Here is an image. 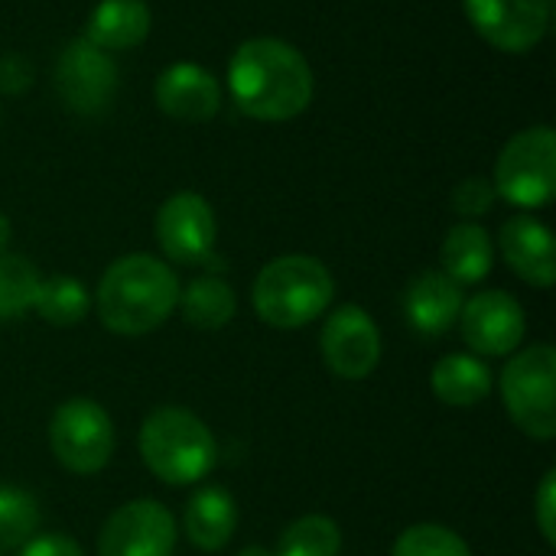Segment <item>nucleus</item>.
<instances>
[{
    "label": "nucleus",
    "mask_w": 556,
    "mask_h": 556,
    "mask_svg": "<svg viewBox=\"0 0 556 556\" xmlns=\"http://www.w3.org/2000/svg\"><path fill=\"white\" fill-rule=\"evenodd\" d=\"M235 104L254 121H290L313 101V68L303 52L283 39L257 36L238 46L228 62Z\"/></svg>",
    "instance_id": "obj_1"
},
{
    "label": "nucleus",
    "mask_w": 556,
    "mask_h": 556,
    "mask_svg": "<svg viewBox=\"0 0 556 556\" xmlns=\"http://www.w3.org/2000/svg\"><path fill=\"white\" fill-rule=\"evenodd\" d=\"M179 303V277L153 254L114 261L94 293L98 319L114 336H147L160 329Z\"/></svg>",
    "instance_id": "obj_2"
},
{
    "label": "nucleus",
    "mask_w": 556,
    "mask_h": 556,
    "mask_svg": "<svg viewBox=\"0 0 556 556\" xmlns=\"http://www.w3.org/2000/svg\"><path fill=\"white\" fill-rule=\"evenodd\" d=\"M336 296L332 274L309 254L270 261L254 280V309L274 329H303L319 319Z\"/></svg>",
    "instance_id": "obj_3"
},
{
    "label": "nucleus",
    "mask_w": 556,
    "mask_h": 556,
    "mask_svg": "<svg viewBox=\"0 0 556 556\" xmlns=\"http://www.w3.org/2000/svg\"><path fill=\"white\" fill-rule=\"evenodd\" d=\"M140 456L166 485H195L218 463L212 430L182 407H160L140 427Z\"/></svg>",
    "instance_id": "obj_4"
},
{
    "label": "nucleus",
    "mask_w": 556,
    "mask_h": 556,
    "mask_svg": "<svg viewBox=\"0 0 556 556\" xmlns=\"http://www.w3.org/2000/svg\"><path fill=\"white\" fill-rule=\"evenodd\" d=\"M502 401L508 417L531 440L556 437V352L541 342L518 352L502 375Z\"/></svg>",
    "instance_id": "obj_5"
},
{
    "label": "nucleus",
    "mask_w": 556,
    "mask_h": 556,
    "mask_svg": "<svg viewBox=\"0 0 556 556\" xmlns=\"http://www.w3.org/2000/svg\"><path fill=\"white\" fill-rule=\"evenodd\" d=\"M495 195L518 208H544L556 192V134L541 124L515 134L495 163Z\"/></svg>",
    "instance_id": "obj_6"
},
{
    "label": "nucleus",
    "mask_w": 556,
    "mask_h": 556,
    "mask_svg": "<svg viewBox=\"0 0 556 556\" xmlns=\"http://www.w3.org/2000/svg\"><path fill=\"white\" fill-rule=\"evenodd\" d=\"M49 446L65 472L94 476L114 456V424L98 401L68 397L49 420Z\"/></svg>",
    "instance_id": "obj_7"
},
{
    "label": "nucleus",
    "mask_w": 556,
    "mask_h": 556,
    "mask_svg": "<svg viewBox=\"0 0 556 556\" xmlns=\"http://www.w3.org/2000/svg\"><path fill=\"white\" fill-rule=\"evenodd\" d=\"M173 547L176 521L153 498L121 505L98 534V556H173Z\"/></svg>",
    "instance_id": "obj_8"
},
{
    "label": "nucleus",
    "mask_w": 556,
    "mask_h": 556,
    "mask_svg": "<svg viewBox=\"0 0 556 556\" xmlns=\"http://www.w3.org/2000/svg\"><path fill=\"white\" fill-rule=\"evenodd\" d=\"M319 349H323V362L336 378L365 381L368 375H375L381 362V332L362 306L345 303L326 319Z\"/></svg>",
    "instance_id": "obj_9"
},
{
    "label": "nucleus",
    "mask_w": 556,
    "mask_h": 556,
    "mask_svg": "<svg viewBox=\"0 0 556 556\" xmlns=\"http://www.w3.org/2000/svg\"><path fill=\"white\" fill-rule=\"evenodd\" d=\"M215 212L199 192H176L156 212V241L173 264H205L215 248Z\"/></svg>",
    "instance_id": "obj_10"
},
{
    "label": "nucleus",
    "mask_w": 556,
    "mask_h": 556,
    "mask_svg": "<svg viewBox=\"0 0 556 556\" xmlns=\"http://www.w3.org/2000/svg\"><path fill=\"white\" fill-rule=\"evenodd\" d=\"M476 33L502 52H531L551 29V0H466Z\"/></svg>",
    "instance_id": "obj_11"
},
{
    "label": "nucleus",
    "mask_w": 556,
    "mask_h": 556,
    "mask_svg": "<svg viewBox=\"0 0 556 556\" xmlns=\"http://www.w3.org/2000/svg\"><path fill=\"white\" fill-rule=\"evenodd\" d=\"M55 85H59L62 101L72 111H78V114H101L111 104L114 91H117L114 59L104 49H98L94 42H88L85 36L72 39L62 49V55H59Z\"/></svg>",
    "instance_id": "obj_12"
},
{
    "label": "nucleus",
    "mask_w": 556,
    "mask_h": 556,
    "mask_svg": "<svg viewBox=\"0 0 556 556\" xmlns=\"http://www.w3.org/2000/svg\"><path fill=\"white\" fill-rule=\"evenodd\" d=\"M463 339L476 355H511L528 332L521 303L505 290H485L463 303Z\"/></svg>",
    "instance_id": "obj_13"
},
{
    "label": "nucleus",
    "mask_w": 556,
    "mask_h": 556,
    "mask_svg": "<svg viewBox=\"0 0 556 556\" xmlns=\"http://www.w3.org/2000/svg\"><path fill=\"white\" fill-rule=\"evenodd\" d=\"M156 108L182 124H205L222 108L218 78L195 62H176L156 78Z\"/></svg>",
    "instance_id": "obj_14"
},
{
    "label": "nucleus",
    "mask_w": 556,
    "mask_h": 556,
    "mask_svg": "<svg viewBox=\"0 0 556 556\" xmlns=\"http://www.w3.org/2000/svg\"><path fill=\"white\" fill-rule=\"evenodd\" d=\"M463 287L443 270H420L404 290V316L410 329L424 339L446 336L463 313Z\"/></svg>",
    "instance_id": "obj_15"
},
{
    "label": "nucleus",
    "mask_w": 556,
    "mask_h": 556,
    "mask_svg": "<svg viewBox=\"0 0 556 556\" xmlns=\"http://www.w3.org/2000/svg\"><path fill=\"white\" fill-rule=\"evenodd\" d=\"M502 254L508 261V267L531 287L538 290H551L556 280V251L554 235L544 222L531 218V215H515L502 225L498 235Z\"/></svg>",
    "instance_id": "obj_16"
},
{
    "label": "nucleus",
    "mask_w": 556,
    "mask_h": 556,
    "mask_svg": "<svg viewBox=\"0 0 556 556\" xmlns=\"http://www.w3.org/2000/svg\"><path fill=\"white\" fill-rule=\"evenodd\" d=\"M182 528H186V538L192 547H199L202 554H218L235 538L238 505L222 485H205L189 498Z\"/></svg>",
    "instance_id": "obj_17"
},
{
    "label": "nucleus",
    "mask_w": 556,
    "mask_h": 556,
    "mask_svg": "<svg viewBox=\"0 0 556 556\" xmlns=\"http://www.w3.org/2000/svg\"><path fill=\"white\" fill-rule=\"evenodd\" d=\"M150 33V7L143 0H101L88 23L85 39L104 52H124L147 39Z\"/></svg>",
    "instance_id": "obj_18"
},
{
    "label": "nucleus",
    "mask_w": 556,
    "mask_h": 556,
    "mask_svg": "<svg viewBox=\"0 0 556 556\" xmlns=\"http://www.w3.org/2000/svg\"><path fill=\"white\" fill-rule=\"evenodd\" d=\"M440 261H443V274L453 283H459V287L482 283L495 264V248H492L489 231L476 222H463V225L450 228V235L443 238V248H440Z\"/></svg>",
    "instance_id": "obj_19"
},
{
    "label": "nucleus",
    "mask_w": 556,
    "mask_h": 556,
    "mask_svg": "<svg viewBox=\"0 0 556 556\" xmlns=\"http://www.w3.org/2000/svg\"><path fill=\"white\" fill-rule=\"evenodd\" d=\"M430 388L450 407H476L492 394V371L479 355H443L433 365Z\"/></svg>",
    "instance_id": "obj_20"
},
{
    "label": "nucleus",
    "mask_w": 556,
    "mask_h": 556,
    "mask_svg": "<svg viewBox=\"0 0 556 556\" xmlns=\"http://www.w3.org/2000/svg\"><path fill=\"white\" fill-rule=\"evenodd\" d=\"M179 313L189 326L195 329H225L235 313H238V296L228 287V280L215 277V274H202L192 283L179 287Z\"/></svg>",
    "instance_id": "obj_21"
},
{
    "label": "nucleus",
    "mask_w": 556,
    "mask_h": 556,
    "mask_svg": "<svg viewBox=\"0 0 556 556\" xmlns=\"http://www.w3.org/2000/svg\"><path fill=\"white\" fill-rule=\"evenodd\" d=\"M33 309L49 326H78L88 316V309H91V296L81 287V280L59 274V277H46L39 283Z\"/></svg>",
    "instance_id": "obj_22"
},
{
    "label": "nucleus",
    "mask_w": 556,
    "mask_h": 556,
    "mask_svg": "<svg viewBox=\"0 0 556 556\" xmlns=\"http://www.w3.org/2000/svg\"><path fill=\"white\" fill-rule=\"evenodd\" d=\"M342 554V531L326 515H303L296 518L277 541L274 556H339Z\"/></svg>",
    "instance_id": "obj_23"
},
{
    "label": "nucleus",
    "mask_w": 556,
    "mask_h": 556,
    "mask_svg": "<svg viewBox=\"0 0 556 556\" xmlns=\"http://www.w3.org/2000/svg\"><path fill=\"white\" fill-rule=\"evenodd\" d=\"M42 277L23 254H0V319H20L33 309Z\"/></svg>",
    "instance_id": "obj_24"
},
{
    "label": "nucleus",
    "mask_w": 556,
    "mask_h": 556,
    "mask_svg": "<svg viewBox=\"0 0 556 556\" xmlns=\"http://www.w3.org/2000/svg\"><path fill=\"white\" fill-rule=\"evenodd\" d=\"M39 528V505L16 485H0V554L20 551Z\"/></svg>",
    "instance_id": "obj_25"
},
{
    "label": "nucleus",
    "mask_w": 556,
    "mask_h": 556,
    "mask_svg": "<svg viewBox=\"0 0 556 556\" xmlns=\"http://www.w3.org/2000/svg\"><path fill=\"white\" fill-rule=\"evenodd\" d=\"M391 556H472L469 544L443 525H414L401 531Z\"/></svg>",
    "instance_id": "obj_26"
},
{
    "label": "nucleus",
    "mask_w": 556,
    "mask_h": 556,
    "mask_svg": "<svg viewBox=\"0 0 556 556\" xmlns=\"http://www.w3.org/2000/svg\"><path fill=\"white\" fill-rule=\"evenodd\" d=\"M495 186L485 179V176H469L463 179L456 189H453V208L463 215V218H479L485 215L492 205H495Z\"/></svg>",
    "instance_id": "obj_27"
},
{
    "label": "nucleus",
    "mask_w": 556,
    "mask_h": 556,
    "mask_svg": "<svg viewBox=\"0 0 556 556\" xmlns=\"http://www.w3.org/2000/svg\"><path fill=\"white\" fill-rule=\"evenodd\" d=\"M534 515H538V528H541L544 541L554 547L556 544V469H551V472L541 479L538 502H534Z\"/></svg>",
    "instance_id": "obj_28"
},
{
    "label": "nucleus",
    "mask_w": 556,
    "mask_h": 556,
    "mask_svg": "<svg viewBox=\"0 0 556 556\" xmlns=\"http://www.w3.org/2000/svg\"><path fill=\"white\" fill-rule=\"evenodd\" d=\"M20 556H85V551L65 534H39L20 547Z\"/></svg>",
    "instance_id": "obj_29"
},
{
    "label": "nucleus",
    "mask_w": 556,
    "mask_h": 556,
    "mask_svg": "<svg viewBox=\"0 0 556 556\" xmlns=\"http://www.w3.org/2000/svg\"><path fill=\"white\" fill-rule=\"evenodd\" d=\"M26 85H29V68H26V62H23L20 55L3 59V62H0V88L10 91V94H16V91H23Z\"/></svg>",
    "instance_id": "obj_30"
},
{
    "label": "nucleus",
    "mask_w": 556,
    "mask_h": 556,
    "mask_svg": "<svg viewBox=\"0 0 556 556\" xmlns=\"http://www.w3.org/2000/svg\"><path fill=\"white\" fill-rule=\"evenodd\" d=\"M7 244H10V222L7 215H0V254L7 251Z\"/></svg>",
    "instance_id": "obj_31"
},
{
    "label": "nucleus",
    "mask_w": 556,
    "mask_h": 556,
    "mask_svg": "<svg viewBox=\"0 0 556 556\" xmlns=\"http://www.w3.org/2000/svg\"><path fill=\"white\" fill-rule=\"evenodd\" d=\"M238 556H274V554H270L267 547H257V544H251V547H244V551H241Z\"/></svg>",
    "instance_id": "obj_32"
}]
</instances>
